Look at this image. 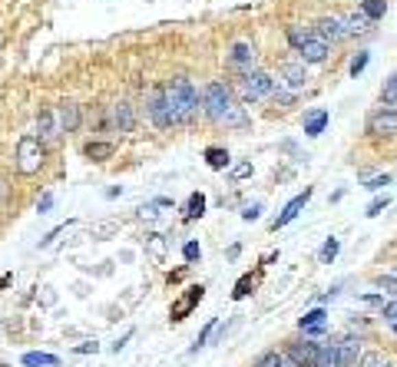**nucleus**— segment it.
Wrapping results in <instances>:
<instances>
[{"instance_id": "nucleus-1", "label": "nucleus", "mask_w": 397, "mask_h": 367, "mask_svg": "<svg viewBox=\"0 0 397 367\" xmlns=\"http://www.w3.org/2000/svg\"><path fill=\"white\" fill-rule=\"evenodd\" d=\"M202 110H206L208 119H215L222 126H245V113L235 106L232 90L226 83H208L202 90Z\"/></svg>"}, {"instance_id": "nucleus-2", "label": "nucleus", "mask_w": 397, "mask_h": 367, "mask_svg": "<svg viewBox=\"0 0 397 367\" xmlns=\"http://www.w3.org/2000/svg\"><path fill=\"white\" fill-rule=\"evenodd\" d=\"M163 96H166V106H169L176 126L192 123V116L199 113V90L192 86L186 76H176L172 83H166V86H163Z\"/></svg>"}, {"instance_id": "nucleus-3", "label": "nucleus", "mask_w": 397, "mask_h": 367, "mask_svg": "<svg viewBox=\"0 0 397 367\" xmlns=\"http://www.w3.org/2000/svg\"><path fill=\"white\" fill-rule=\"evenodd\" d=\"M288 43L298 50L302 63H324V60H328V40L318 37V30L291 27V30H288Z\"/></svg>"}, {"instance_id": "nucleus-4", "label": "nucleus", "mask_w": 397, "mask_h": 367, "mask_svg": "<svg viewBox=\"0 0 397 367\" xmlns=\"http://www.w3.org/2000/svg\"><path fill=\"white\" fill-rule=\"evenodd\" d=\"M43 156H47V146L40 143L37 132H27L17 139V156H14V165H17L20 176H37L43 169Z\"/></svg>"}, {"instance_id": "nucleus-5", "label": "nucleus", "mask_w": 397, "mask_h": 367, "mask_svg": "<svg viewBox=\"0 0 397 367\" xmlns=\"http://www.w3.org/2000/svg\"><path fill=\"white\" fill-rule=\"evenodd\" d=\"M103 126L110 129V132H132V126H136V110H132L126 99H119V103H113V106H106V113H103Z\"/></svg>"}, {"instance_id": "nucleus-6", "label": "nucleus", "mask_w": 397, "mask_h": 367, "mask_svg": "<svg viewBox=\"0 0 397 367\" xmlns=\"http://www.w3.org/2000/svg\"><path fill=\"white\" fill-rule=\"evenodd\" d=\"M272 90H275V80L268 73H262V70H248V73L242 76V99H245V103L265 99Z\"/></svg>"}, {"instance_id": "nucleus-7", "label": "nucleus", "mask_w": 397, "mask_h": 367, "mask_svg": "<svg viewBox=\"0 0 397 367\" xmlns=\"http://www.w3.org/2000/svg\"><path fill=\"white\" fill-rule=\"evenodd\" d=\"M368 132H371V136H394L397 132V110L394 106H384V110L371 113V116H368Z\"/></svg>"}, {"instance_id": "nucleus-8", "label": "nucleus", "mask_w": 397, "mask_h": 367, "mask_svg": "<svg viewBox=\"0 0 397 367\" xmlns=\"http://www.w3.org/2000/svg\"><path fill=\"white\" fill-rule=\"evenodd\" d=\"M146 113H149V119H152V123H156L159 129L176 126V123H172L169 106H166V96H163V86H156V90L149 93V103H146Z\"/></svg>"}, {"instance_id": "nucleus-9", "label": "nucleus", "mask_w": 397, "mask_h": 367, "mask_svg": "<svg viewBox=\"0 0 397 367\" xmlns=\"http://www.w3.org/2000/svg\"><path fill=\"white\" fill-rule=\"evenodd\" d=\"M53 116H57L60 136H70V132H76V129H80V123H83V113H80V106H76V103H60L57 110H53Z\"/></svg>"}, {"instance_id": "nucleus-10", "label": "nucleus", "mask_w": 397, "mask_h": 367, "mask_svg": "<svg viewBox=\"0 0 397 367\" xmlns=\"http://www.w3.org/2000/svg\"><path fill=\"white\" fill-rule=\"evenodd\" d=\"M228 67H232V70H242V73H248V70L255 67V50H252V43L239 40V43L228 50Z\"/></svg>"}, {"instance_id": "nucleus-11", "label": "nucleus", "mask_w": 397, "mask_h": 367, "mask_svg": "<svg viewBox=\"0 0 397 367\" xmlns=\"http://www.w3.org/2000/svg\"><path fill=\"white\" fill-rule=\"evenodd\" d=\"M308 199H311V189H304L302 196H295V199H291V202H288V205L282 209V215H278V219L272 222V228L278 232V228H285L288 222H295V219H298V215H302V209L308 205Z\"/></svg>"}, {"instance_id": "nucleus-12", "label": "nucleus", "mask_w": 397, "mask_h": 367, "mask_svg": "<svg viewBox=\"0 0 397 367\" xmlns=\"http://www.w3.org/2000/svg\"><path fill=\"white\" fill-rule=\"evenodd\" d=\"M37 136L43 146H50V143H57L60 139V126H57V116H53V110H40L37 116Z\"/></svg>"}, {"instance_id": "nucleus-13", "label": "nucleus", "mask_w": 397, "mask_h": 367, "mask_svg": "<svg viewBox=\"0 0 397 367\" xmlns=\"http://www.w3.org/2000/svg\"><path fill=\"white\" fill-rule=\"evenodd\" d=\"M318 348H322L318 341H308V338H304L302 344H295V348L288 351V361H295L298 367H311L315 357H318Z\"/></svg>"}, {"instance_id": "nucleus-14", "label": "nucleus", "mask_w": 397, "mask_h": 367, "mask_svg": "<svg viewBox=\"0 0 397 367\" xmlns=\"http://www.w3.org/2000/svg\"><path fill=\"white\" fill-rule=\"evenodd\" d=\"M202 294H206V288H202V285L189 288V294H186V298H179V301L172 305V321H182V318H186V314H189L192 308L202 301Z\"/></svg>"}, {"instance_id": "nucleus-15", "label": "nucleus", "mask_w": 397, "mask_h": 367, "mask_svg": "<svg viewBox=\"0 0 397 367\" xmlns=\"http://www.w3.org/2000/svg\"><path fill=\"white\" fill-rule=\"evenodd\" d=\"M315 30H318V37L322 40H331V43H338V40L348 37V34H344V20L341 17H322Z\"/></svg>"}, {"instance_id": "nucleus-16", "label": "nucleus", "mask_w": 397, "mask_h": 367, "mask_svg": "<svg viewBox=\"0 0 397 367\" xmlns=\"http://www.w3.org/2000/svg\"><path fill=\"white\" fill-rule=\"evenodd\" d=\"M282 80L291 86V90H304V86H308L304 63H285V67H282Z\"/></svg>"}, {"instance_id": "nucleus-17", "label": "nucleus", "mask_w": 397, "mask_h": 367, "mask_svg": "<svg viewBox=\"0 0 397 367\" xmlns=\"http://www.w3.org/2000/svg\"><path fill=\"white\" fill-rule=\"evenodd\" d=\"M23 367H60V357L57 354H47V351H27L20 357Z\"/></svg>"}, {"instance_id": "nucleus-18", "label": "nucleus", "mask_w": 397, "mask_h": 367, "mask_svg": "<svg viewBox=\"0 0 397 367\" xmlns=\"http://www.w3.org/2000/svg\"><path fill=\"white\" fill-rule=\"evenodd\" d=\"M116 152V146L113 143H86V146H83V156H86V159H93V163H103V159H110V156H113Z\"/></svg>"}, {"instance_id": "nucleus-19", "label": "nucleus", "mask_w": 397, "mask_h": 367, "mask_svg": "<svg viewBox=\"0 0 397 367\" xmlns=\"http://www.w3.org/2000/svg\"><path fill=\"white\" fill-rule=\"evenodd\" d=\"M328 110H315L308 119H304V136H322L324 132V126H328Z\"/></svg>"}, {"instance_id": "nucleus-20", "label": "nucleus", "mask_w": 397, "mask_h": 367, "mask_svg": "<svg viewBox=\"0 0 397 367\" xmlns=\"http://www.w3.org/2000/svg\"><path fill=\"white\" fill-rule=\"evenodd\" d=\"M311 367H341L338 344H322V348H318V357H315V364Z\"/></svg>"}, {"instance_id": "nucleus-21", "label": "nucleus", "mask_w": 397, "mask_h": 367, "mask_svg": "<svg viewBox=\"0 0 397 367\" xmlns=\"http://www.w3.org/2000/svg\"><path fill=\"white\" fill-rule=\"evenodd\" d=\"M206 163H208V169H215V172H219V169H228V163H232V159H228L226 149L208 146V149H206Z\"/></svg>"}, {"instance_id": "nucleus-22", "label": "nucleus", "mask_w": 397, "mask_h": 367, "mask_svg": "<svg viewBox=\"0 0 397 367\" xmlns=\"http://www.w3.org/2000/svg\"><path fill=\"white\" fill-rule=\"evenodd\" d=\"M344 20V34L348 37H354V34H364L368 27H371V20L364 17V14H351V17H341Z\"/></svg>"}, {"instance_id": "nucleus-23", "label": "nucleus", "mask_w": 397, "mask_h": 367, "mask_svg": "<svg viewBox=\"0 0 397 367\" xmlns=\"http://www.w3.org/2000/svg\"><path fill=\"white\" fill-rule=\"evenodd\" d=\"M361 14L374 23V20H381L387 14V0H364V3H361Z\"/></svg>"}, {"instance_id": "nucleus-24", "label": "nucleus", "mask_w": 397, "mask_h": 367, "mask_svg": "<svg viewBox=\"0 0 397 367\" xmlns=\"http://www.w3.org/2000/svg\"><path fill=\"white\" fill-rule=\"evenodd\" d=\"M202 215H206V196L192 192L189 202H186V219H202Z\"/></svg>"}, {"instance_id": "nucleus-25", "label": "nucleus", "mask_w": 397, "mask_h": 367, "mask_svg": "<svg viewBox=\"0 0 397 367\" xmlns=\"http://www.w3.org/2000/svg\"><path fill=\"white\" fill-rule=\"evenodd\" d=\"M338 361L341 367H351L358 361V341H341L338 344Z\"/></svg>"}, {"instance_id": "nucleus-26", "label": "nucleus", "mask_w": 397, "mask_h": 367, "mask_svg": "<svg viewBox=\"0 0 397 367\" xmlns=\"http://www.w3.org/2000/svg\"><path fill=\"white\" fill-rule=\"evenodd\" d=\"M255 367H298V364L288 361V357H282L278 351H268V354H262V357L255 361Z\"/></svg>"}, {"instance_id": "nucleus-27", "label": "nucleus", "mask_w": 397, "mask_h": 367, "mask_svg": "<svg viewBox=\"0 0 397 367\" xmlns=\"http://www.w3.org/2000/svg\"><path fill=\"white\" fill-rule=\"evenodd\" d=\"M169 199H152V202H146L143 209H139V219H159V209H169Z\"/></svg>"}, {"instance_id": "nucleus-28", "label": "nucleus", "mask_w": 397, "mask_h": 367, "mask_svg": "<svg viewBox=\"0 0 397 367\" xmlns=\"http://www.w3.org/2000/svg\"><path fill=\"white\" fill-rule=\"evenodd\" d=\"M381 99H384L387 106H397V73L384 80V90H381Z\"/></svg>"}, {"instance_id": "nucleus-29", "label": "nucleus", "mask_w": 397, "mask_h": 367, "mask_svg": "<svg viewBox=\"0 0 397 367\" xmlns=\"http://www.w3.org/2000/svg\"><path fill=\"white\" fill-rule=\"evenodd\" d=\"M338 252H341V241L338 239H328L322 245V261H324V265H331V261L338 258Z\"/></svg>"}, {"instance_id": "nucleus-30", "label": "nucleus", "mask_w": 397, "mask_h": 367, "mask_svg": "<svg viewBox=\"0 0 397 367\" xmlns=\"http://www.w3.org/2000/svg\"><path fill=\"white\" fill-rule=\"evenodd\" d=\"M387 205H391V196H378L374 202L368 205V212H364V215H368V219H378V215L384 212V209H387Z\"/></svg>"}, {"instance_id": "nucleus-31", "label": "nucleus", "mask_w": 397, "mask_h": 367, "mask_svg": "<svg viewBox=\"0 0 397 367\" xmlns=\"http://www.w3.org/2000/svg\"><path fill=\"white\" fill-rule=\"evenodd\" d=\"M324 318H328V314H324V308H315V311H308L302 318V328H315V324H324Z\"/></svg>"}, {"instance_id": "nucleus-32", "label": "nucleus", "mask_w": 397, "mask_h": 367, "mask_svg": "<svg viewBox=\"0 0 397 367\" xmlns=\"http://www.w3.org/2000/svg\"><path fill=\"white\" fill-rule=\"evenodd\" d=\"M212 331H215V321H208V324H206V331H202V334L195 338V344H192V348H189V354H199V351L206 348V341H208V338H212Z\"/></svg>"}, {"instance_id": "nucleus-33", "label": "nucleus", "mask_w": 397, "mask_h": 367, "mask_svg": "<svg viewBox=\"0 0 397 367\" xmlns=\"http://www.w3.org/2000/svg\"><path fill=\"white\" fill-rule=\"evenodd\" d=\"M113 232H116V222H103V225H93V228H90L93 239H106V235H113Z\"/></svg>"}, {"instance_id": "nucleus-34", "label": "nucleus", "mask_w": 397, "mask_h": 367, "mask_svg": "<svg viewBox=\"0 0 397 367\" xmlns=\"http://www.w3.org/2000/svg\"><path fill=\"white\" fill-rule=\"evenodd\" d=\"M70 225H73V222H67V225H57V228H53V232H50L47 239H40V248H50V245H53V241H57L60 235H63V232L70 228Z\"/></svg>"}, {"instance_id": "nucleus-35", "label": "nucleus", "mask_w": 397, "mask_h": 367, "mask_svg": "<svg viewBox=\"0 0 397 367\" xmlns=\"http://www.w3.org/2000/svg\"><path fill=\"white\" fill-rule=\"evenodd\" d=\"M182 258H186V261H199V258H202V248H199V241H186V248H182Z\"/></svg>"}, {"instance_id": "nucleus-36", "label": "nucleus", "mask_w": 397, "mask_h": 367, "mask_svg": "<svg viewBox=\"0 0 397 367\" xmlns=\"http://www.w3.org/2000/svg\"><path fill=\"white\" fill-rule=\"evenodd\" d=\"M368 60H371V54H358V56H354V60H351V76H361V73H364Z\"/></svg>"}, {"instance_id": "nucleus-37", "label": "nucleus", "mask_w": 397, "mask_h": 367, "mask_svg": "<svg viewBox=\"0 0 397 367\" xmlns=\"http://www.w3.org/2000/svg\"><path fill=\"white\" fill-rule=\"evenodd\" d=\"M248 288H255V278H252V275H245L239 285H235V298H245Z\"/></svg>"}, {"instance_id": "nucleus-38", "label": "nucleus", "mask_w": 397, "mask_h": 367, "mask_svg": "<svg viewBox=\"0 0 397 367\" xmlns=\"http://www.w3.org/2000/svg\"><path fill=\"white\" fill-rule=\"evenodd\" d=\"M378 288H384V292L397 294V278H394V275H381V278H378Z\"/></svg>"}, {"instance_id": "nucleus-39", "label": "nucleus", "mask_w": 397, "mask_h": 367, "mask_svg": "<svg viewBox=\"0 0 397 367\" xmlns=\"http://www.w3.org/2000/svg\"><path fill=\"white\" fill-rule=\"evenodd\" d=\"M384 361H387L384 354H364V357H361V367H381Z\"/></svg>"}, {"instance_id": "nucleus-40", "label": "nucleus", "mask_w": 397, "mask_h": 367, "mask_svg": "<svg viewBox=\"0 0 397 367\" xmlns=\"http://www.w3.org/2000/svg\"><path fill=\"white\" fill-rule=\"evenodd\" d=\"M232 176H235V179H245V176H252V163H239L235 169H232Z\"/></svg>"}, {"instance_id": "nucleus-41", "label": "nucleus", "mask_w": 397, "mask_h": 367, "mask_svg": "<svg viewBox=\"0 0 397 367\" xmlns=\"http://www.w3.org/2000/svg\"><path fill=\"white\" fill-rule=\"evenodd\" d=\"M50 209H53V196L47 192V196H43V199H40V202H37V212H40V215H47Z\"/></svg>"}, {"instance_id": "nucleus-42", "label": "nucleus", "mask_w": 397, "mask_h": 367, "mask_svg": "<svg viewBox=\"0 0 397 367\" xmlns=\"http://www.w3.org/2000/svg\"><path fill=\"white\" fill-rule=\"evenodd\" d=\"M258 215H262V205H258V202H255V205H248L245 212H242V219H245V222H255Z\"/></svg>"}, {"instance_id": "nucleus-43", "label": "nucleus", "mask_w": 397, "mask_h": 367, "mask_svg": "<svg viewBox=\"0 0 397 367\" xmlns=\"http://www.w3.org/2000/svg\"><path fill=\"white\" fill-rule=\"evenodd\" d=\"M384 185H391V176H378V179H371L368 189H371V192H378V189H384Z\"/></svg>"}, {"instance_id": "nucleus-44", "label": "nucleus", "mask_w": 397, "mask_h": 367, "mask_svg": "<svg viewBox=\"0 0 397 367\" xmlns=\"http://www.w3.org/2000/svg\"><path fill=\"white\" fill-rule=\"evenodd\" d=\"M96 351H99V344H96V341H86V344L76 348V354H96Z\"/></svg>"}, {"instance_id": "nucleus-45", "label": "nucleus", "mask_w": 397, "mask_h": 367, "mask_svg": "<svg viewBox=\"0 0 397 367\" xmlns=\"http://www.w3.org/2000/svg\"><path fill=\"white\" fill-rule=\"evenodd\" d=\"M384 318H387V321H397V301L384 305Z\"/></svg>"}, {"instance_id": "nucleus-46", "label": "nucleus", "mask_w": 397, "mask_h": 367, "mask_svg": "<svg viewBox=\"0 0 397 367\" xmlns=\"http://www.w3.org/2000/svg\"><path fill=\"white\" fill-rule=\"evenodd\" d=\"M130 338H132V331H126V334H123V338L116 341V344H113V351H116V354H119V351L126 348V341H130Z\"/></svg>"}, {"instance_id": "nucleus-47", "label": "nucleus", "mask_w": 397, "mask_h": 367, "mask_svg": "<svg viewBox=\"0 0 397 367\" xmlns=\"http://www.w3.org/2000/svg\"><path fill=\"white\" fill-rule=\"evenodd\" d=\"M10 281H14V275H10V272H7V275H0V292H3V288H7Z\"/></svg>"}, {"instance_id": "nucleus-48", "label": "nucleus", "mask_w": 397, "mask_h": 367, "mask_svg": "<svg viewBox=\"0 0 397 367\" xmlns=\"http://www.w3.org/2000/svg\"><path fill=\"white\" fill-rule=\"evenodd\" d=\"M381 367H394V364H391V361H384V364H381Z\"/></svg>"}, {"instance_id": "nucleus-49", "label": "nucleus", "mask_w": 397, "mask_h": 367, "mask_svg": "<svg viewBox=\"0 0 397 367\" xmlns=\"http://www.w3.org/2000/svg\"><path fill=\"white\" fill-rule=\"evenodd\" d=\"M391 328H394V334H397V321H391Z\"/></svg>"}]
</instances>
